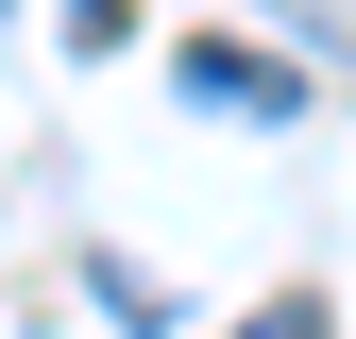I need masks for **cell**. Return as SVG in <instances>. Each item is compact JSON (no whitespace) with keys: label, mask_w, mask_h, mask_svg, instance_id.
Returning a JSON list of instances; mask_svg holds the SVG:
<instances>
[{"label":"cell","mask_w":356,"mask_h":339,"mask_svg":"<svg viewBox=\"0 0 356 339\" xmlns=\"http://www.w3.org/2000/svg\"><path fill=\"white\" fill-rule=\"evenodd\" d=\"M238 339H339V306H323V288H289V306H254Z\"/></svg>","instance_id":"2"},{"label":"cell","mask_w":356,"mask_h":339,"mask_svg":"<svg viewBox=\"0 0 356 339\" xmlns=\"http://www.w3.org/2000/svg\"><path fill=\"white\" fill-rule=\"evenodd\" d=\"M187 102H204V119H305V68L220 51V34H204V51H187Z\"/></svg>","instance_id":"1"}]
</instances>
